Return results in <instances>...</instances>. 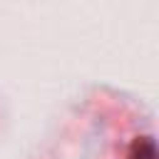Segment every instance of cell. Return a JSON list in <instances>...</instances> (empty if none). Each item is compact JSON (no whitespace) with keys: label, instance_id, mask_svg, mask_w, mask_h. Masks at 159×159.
I'll return each mask as SVG.
<instances>
[{"label":"cell","instance_id":"obj_1","mask_svg":"<svg viewBox=\"0 0 159 159\" xmlns=\"http://www.w3.org/2000/svg\"><path fill=\"white\" fill-rule=\"evenodd\" d=\"M127 159H157V147H154L152 137H139V139L129 147Z\"/></svg>","mask_w":159,"mask_h":159}]
</instances>
